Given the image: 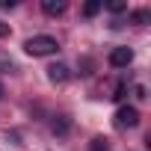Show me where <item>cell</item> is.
Segmentation results:
<instances>
[{"label":"cell","mask_w":151,"mask_h":151,"mask_svg":"<svg viewBox=\"0 0 151 151\" xmlns=\"http://www.w3.org/2000/svg\"><path fill=\"white\" fill-rule=\"evenodd\" d=\"M24 50H27L30 56H50V53L59 50V42H56L53 36H33V39L24 42Z\"/></svg>","instance_id":"obj_1"},{"label":"cell","mask_w":151,"mask_h":151,"mask_svg":"<svg viewBox=\"0 0 151 151\" xmlns=\"http://www.w3.org/2000/svg\"><path fill=\"white\" fill-rule=\"evenodd\" d=\"M113 122H116V127H122V130H124V127H136V124H139V110H136V107H119Z\"/></svg>","instance_id":"obj_2"},{"label":"cell","mask_w":151,"mask_h":151,"mask_svg":"<svg viewBox=\"0 0 151 151\" xmlns=\"http://www.w3.org/2000/svg\"><path fill=\"white\" fill-rule=\"evenodd\" d=\"M133 62V50L130 47H113L110 50V65L113 68H127Z\"/></svg>","instance_id":"obj_3"},{"label":"cell","mask_w":151,"mask_h":151,"mask_svg":"<svg viewBox=\"0 0 151 151\" xmlns=\"http://www.w3.org/2000/svg\"><path fill=\"white\" fill-rule=\"evenodd\" d=\"M68 77H71V71H68L65 62H53V65L47 68V80H50V83H65Z\"/></svg>","instance_id":"obj_4"},{"label":"cell","mask_w":151,"mask_h":151,"mask_svg":"<svg viewBox=\"0 0 151 151\" xmlns=\"http://www.w3.org/2000/svg\"><path fill=\"white\" fill-rule=\"evenodd\" d=\"M42 12L45 15H62L65 12V0H42Z\"/></svg>","instance_id":"obj_5"},{"label":"cell","mask_w":151,"mask_h":151,"mask_svg":"<svg viewBox=\"0 0 151 151\" xmlns=\"http://www.w3.org/2000/svg\"><path fill=\"white\" fill-rule=\"evenodd\" d=\"M101 9H104V3H101V0H89V3L83 6V15H86V18H92V15H98Z\"/></svg>","instance_id":"obj_6"},{"label":"cell","mask_w":151,"mask_h":151,"mask_svg":"<svg viewBox=\"0 0 151 151\" xmlns=\"http://www.w3.org/2000/svg\"><path fill=\"white\" fill-rule=\"evenodd\" d=\"M89 151H110V142H107L104 136H95V139L89 142Z\"/></svg>","instance_id":"obj_7"},{"label":"cell","mask_w":151,"mask_h":151,"mask_svg":"<svg viewBox=\"0 0 151 151\" xmlns=\"http://www.w3.org/2000/svg\"><path fill=\"white\" fill-rule=\"evenodd\" d=\"M107 9H110L113 15H122V12H127V3H122V0H113V3H107Z\"/></svg>","instance_id":"obj_8"},{"label":"cell","mask_w":151,"mask_h":151,"mask_svg":"<svg viewBox=\"0 0 151 151\" xmlns=\"http://www.w3.org/2000/svg\"><path fill=\"white\" fill-rule=\"evenodd\" d=\"M148 18H151V15H148V9H139V12H133V15H130V21H133V24H148Z\"/></svg>","instance_id":"obj_9"},{"label":"cell","mask_w":151,"mask_h":151,"mask_svg":"<svg viewBox=\"0 0 151 151\" xmlns=\"http://www.w3.org/2000/svg\"><path fill=\"white\" fill-rule=\"evenodd\" d=\"M124 92H127V83H124V80H119V83H116V92H113L110 98H113V101H122V98H124Z\"/></svg>","instance_id":"obj_10"},{"label":"cell","mask_w":151,"mask_h":151,"mask_svg":"<svg viewBox=\"0 0 151 151\" xmlns=\"http://www.w3.org/2000/svg\"><path fill=\"white\" fill-rule=\"evenodd\" d=\"M53 130H56V133H65V130H68V122H65V116H59V122H53Z\"/></svg>","instance_id":"obj_11"},{"label":"cell","mask_w":151,"mask_h":151,"mask_svg":"<svg viewBox=\"0 0 151 151\" xmlns=\"http://www.w3.org/2000/svg\"><path fill=\"white\" fill-rule=\"evenodd\" d=\"M0 9H15V0H0Z\"/></svg>","instance_id":"obj_12"},{"label":"cell","mask_w":151,"mask_h":151,"mask_svg":"<svg viewBox=\"0 0 151 151\" xmlns=\"http://www.w3.org/2000/svg\"><path fill=\"white\" fill-rule=\"evenodd\" d=\"M6 36H9V27H6L3 21H0V39H6Z\"/></svg>","instance_id":"obj_13"},{"label":"cell","mask_w":151,"mask_h":151,"mask_svg":"<svg viewBox=\"0 0 151 151\" xmlns=\"http://www.w3.org/2000/svg\"><path fill=\"white\" fill-rule=\"evenodd\" d=\"M0 98H3V86H0Z\"/></svg>","instance_id":"obj_14"}]
</instances>
